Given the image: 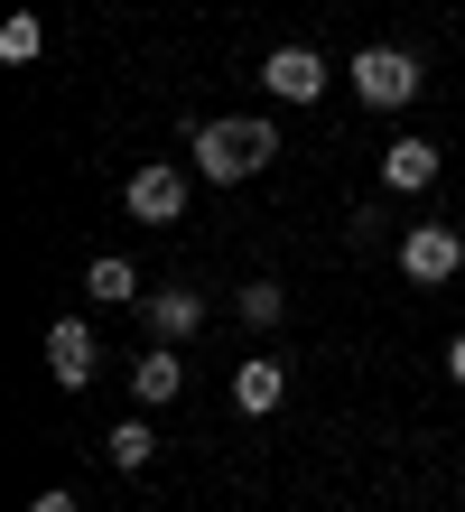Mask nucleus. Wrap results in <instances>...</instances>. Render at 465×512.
Masks as SVG:
<instances>
[{"instance_id": "obj_1", "label": "nucleus", "mask_w": 465, "mask_h": 512, "mask_svg": "<svg viewBox=\"0 0 465 512\" xmlns=\"http://www.w3.org/2000/svg\"><path fill=\"white\" fill-rule=\"evenodd\" d=\"M270 149H279V131L252 122V112H242V122H205L196 131V177L205 187H242V177L270 168Z\"/></svg>"}, {"instance_id": "obj_2", "label": "nucleus", "mask_w": 465, "mask_h": 512, "mask_svg": "<svg viewBox=\"0 0 465 512\" xmlns=\"http://www.w3.org/2000/svg\"><path fill=\"white\" fill-rule=\"evenodd\" d=\"M354 94H363L372 112H400V103L419 94V56H410V47H363V56H354Z\"/></svg>"}, {"instance_id": "obj_3", "label": "nucleus", "mask_w": 465, "mask_h": 512, "mask_svg": "<svg viewBox=\"0 0 465 512\" xmlns=\"http://www.w3.org/2000/svg\"><path fill=\"white\" fill-rule=\"evenodd\" d=\"M400 270H410L419 289H438V280L465 270V243H456L447 224H410V233H400Z\"/></svg>"}, {"instance_id": "obj_4", "label": "nucleus", "mask_w": 465, "mask_h": 512, "mask_svg": "<svg viewBox=\"0 0 465 512\" xmlns=\"http://www.w3.org/2000/svg\"><path fill=\"white\" fill-rule=\"evenodd\" d=\"M121 205H131L140 224H177V215H186V168H131Z\"/></svg>"}, {"instance_id": "obj_5", "label": "nucleus", "mask_w": 465, "mask_h": 512, "mask_svg": "<svg viewBox=\"0 0 465 512\" xmlns=\"http://www.w3.org/2000/svg\"><path fill=\"white\" fill-rule=\"evenodd\" d=\"M93 354H103V345H93L84 317H56L47 326V373H56V391H84L93 382Z\"/></svg>"}, {"instance_id": "obj_6", "label": "nucleus", "mask_w": 465, "mask_h": 512, "mask_svg": "<svg viewBox=\"0 0 465 512\" xmlns=\"http://www.w3.org/2000/svg\"><path fill=\"white\" fill-rule=\"evenodd\" d=\"M261 84H270L279 103H317V94H326V56H317V47H270Z\"/></svg>"}, {"instance_id": "obj_7", "label": "nucleus", "mask_w": 465, "mask_h": 512, "mask_svg": "<svg viewBox=\"0 0 465 512\" xmlns=\"http://www.w3.org/2000/svg\"><path fill=\"white\" fill-rule=\"evenodd\" d=\"M279 391H289V373H279L270 354H252V364L233 373V410H252V419H270V410H279Z\"/></svg>"}, {"instance_id": "obj_8", "label": "nucleus", "mask_w": 465, "mask_h": 512, "mask_svg": "<svg viewBox=\"0 0 465 512\" xmlns=\"http://www.w3.org/2000/svg\"><path fill=\"white\" fill-rule=\"evenodd\" d=\"M428 177H438V149H428V140H391V149H382V187L419 196Z\"/></svg>"}, {"instance_id": "obj_9", "label": "nucleus", "mask_w": 465, "mask_h": 512, "mask_svg": "<svg viewBox=\"0 0 465 512\" xmlns=\"http://www.w3.org/2000/svg\"><path fill=\"white\" fill-rule=\"evenodd\" d=\"M177 382H186V364H177V345H149L140 364H131V391H140L149 410H159V401H177Z\"/></svg>"}, {"instance_id": "obj_10", "label": "nucleus", "mask_w": 465, "mask_h": 512, "mask_svg": "<svg viewBox=\"0 0 465 512\" xmlns=\"http://www.w3.org/2000/svg\"><path fill=\"white\" fill-rule=\"evenodd\" d=\"M140 308H149V326H159V345H186V336L205 326V308H196L186 289H159V298H140Z\"/></svg>"}, {"instance_id": "obj_11", "label": "nucleus", "mask_w": 465, "mask_h": 512, "mask_svg": "<svg viewBox=\"0 0 465 512\" xmlns=\"http://www.w3.org/2000/svg\"><path fill=\"white\" fill-rule=\"evenodd\" d=\"M84 289H93V298H112V308H140V270L121 261V252L93 261V270H84Z\"/></svg>"}, {"instance_id": "obj_12", "label": "nucleus", "mask_w": 465, "mask_h": 512, "mask_svg": "<svg viewBox=\"0 0 465 512\" xmlns=\"http://www.w3.org/2000/svg\"><path fill=\"white\" fill-rule=\"evenodd\" d=\"M103 457H112V466H121V475H140V466H149V457H159V438H149V419H121V429H112V438H103Z\"/></svg>"}, {"instance_id": "obj_13", "label": "nucleus", "mask_w": 465, "mask_h": 512, "mask_svg": "<svg viewBox=\"0 0 465 512\" xmlns=\"http://www.w3.org/2000/svg\"><path fill=\"white\" fill-rule=\"evenodd\" d=\"M38 47H47V28L28 19V10H10V19H0V56H10V66H28Z\"/></svg>"}, {"instance_id": "obj_14", "label": "nucleus", "mask_w": 465, "mask_h": 512, "mask_svg": "<svg viewBox=\"0 0 465 512\" xmlns=\"http://www.w3.org/2000/svg\"><path fill=\"white\" fill-rule=\"evenodd\" d=\"M233 308H242V326H279V317H289V298H279V280H252Z\"/></svg>"}, {"instance_id": "obj_15", "label": "nucleus", "mask_w": 465, "mask_h": 512, "mask_svg": "<svg viewBox=\"0 0 465 512\" xmlns=\"http://www.w3.org/2000/svg\"><path fill=\"white\" fill-rule=\"evenodd\" d=\"M28 512H75V494H66V485H47V494L28 503Z\"/></svg>"}, {"instance_id": "obj_16", "label": "nucleus", "mask_w": 465, "mask_h": 512, "mask_svg": "<svg viewBox=\"0 0 465 512\" xmlns=\"http://www.w3.org/2000/svg\"><path fill=\"white\" fill-rule=\"evenodd\" d=\"M447 373H456V382H465V336H456V345H447Z\"/></svg>"}]
</instances>
